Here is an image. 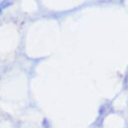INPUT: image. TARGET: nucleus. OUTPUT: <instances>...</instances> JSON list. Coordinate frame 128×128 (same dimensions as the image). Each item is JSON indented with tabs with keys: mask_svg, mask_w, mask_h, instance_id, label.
<instances>
[{
	"mask_svg": "<svg viewBox=\"0 0 128 128\" xmlns=\"http://www.w3.org/2000/svg\"><path fill=\"white\" fill-rule=\"evenodd\" d=\"M10 4H11V1H9V0H5V1L3 2V3L0 4V14L2 13V11H3L4 8H6L7 7H8Z\"/></svg>",
	"mask_w": 128,
	"mask_h": 128,
	"instance_id": "obj_1",
	"label": "nucleus"
}]
</instances>
